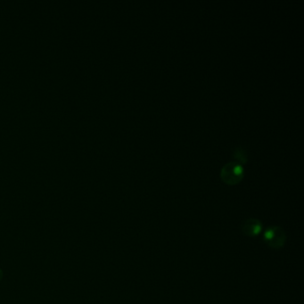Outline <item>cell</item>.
<instances>
[{"mask_svg": "<svg viewBox=\"0 0 304 304\" xmlns=\"http://www.w3.org/2000/svg\"><path fill=\"white\" fill-rule=\"evenodd\" d=\"M244 167L237 162H231L225 164L220 170V178L229 186L238 184L244 179Z\"/></svg>", "mask_w": 304, "mask_h": 304, "instance_id": "obj_1", "label": "cell"}, {"mask_svg": "<svg viewBox=\"0 0 304 304\" xmlns=\"http://www.w3.org/2000/svg\"><path fill=\"white\" fill-rule=\"evenodd\" d=\"M287 234L279 226H273L266 229L263 234V241L269 247L273 249H280L286 245Z\"/></svg>", "mask_w": 304, "mask_h": 304, "instance_id": "obj_2", "label": "cell"}, {"mask_svg": "<svg viewBox=\"0 0 304 304\" xmlns=\"http://www.w3.org/2000/svg\"><path fill=\"white\" fill-rule=\"evenodd\" d=\"M233 156L237 161V163L242 164V165L245 164L247 162V160H248L246 151L242 147H237V148H236L234 150Z\"/></svg>", "mask_w": 304, "mask_h": 304, "instance_id": "obj_4", "label": "cell"}, {"mask_svg": "<svg viewBox=\"0 0 304 304\" xmlns=\"http://www.w3.org/2000/svg\"><path fill=\"white\" fill-rule=\"evenodd\" d=\"M2 278H3V270L0 269V281L2 280Z\"/></svg>", "mask_w": 304, "mask_h": 304, "instance_id": "obj_5", "label": "cell"}, {"mask_svg": "<svg viewBox=\"0 0 304 304\" xmlns=\"http://www.w3.org/2000/svg\"><path fill=\"white\" fill-rule=\"evenodd\" d=\"M241 230L243 234L248 237H254L261 234L262 230V223L254 218H251L246 220L242 224Z\"/></svg>", "mask_w": 304, "mask_h": 304, "instance_id": "obj_3", "label": "cell"}]
</instances>
